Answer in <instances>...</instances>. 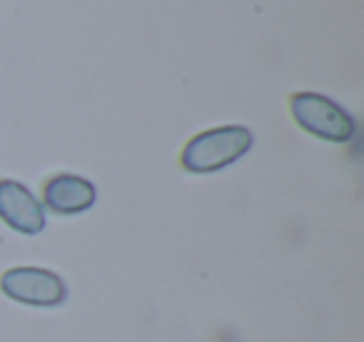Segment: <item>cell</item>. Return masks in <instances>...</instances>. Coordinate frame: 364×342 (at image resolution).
Here are the masks:
<instances>
[{
  "label": "cell",
  "mask_w": 364,
  "mask_h": 342,
  "mask_svg": "<svg viewBox=\"0 0 364 342\" xmlns=\"http://www.w3.org/2000/svg\"><path fill=\"white\" fill-rule=\"evenodd\" d=\"M289 108L299 128L329 142H347L354 135V120L344 108L319 93H294Z\"/></svg>",
  "instance_id": "2"
},
{
  "label": "cell",
  "mask_w": 364,
  "mask_h": 342,
  "mask_svg": "<svg viewBox=\"0 0 364 342\" xmlns=\"http://www.w3.org/2000/svg\"><path fill=\"white\" fill-rule=\"evenodd\" d=\"M252 145V133L242 125H225L195 135L182 150V167L190 172H215L232 165Z\"/></svg>",
  "instance_id": "1"
},
{
  "label": "cell",
  "mask_w": 364,
  "mask_h": 342,
  "mask_svg": "<svg viewBox=\"0 0 364 342\" xmlns=\"http://www.w3.org/2000/svg\"><path fill=\"white\" fill-rule=\"evenodd\" d=\"M0 290L11 300L33 307H58L68 297L63 277L43 267H13L0 277Z\"/></svg>",
  "instance_id": "3"
},
{
  "label": "cell",
  "mask_w": 364,
  "mask_h": 342,
  "mask_svg": "<svg viewBox=\"0 0 364 342\" xmlns=\"http://www.w3.org/2000/svg\"><path fill=\"white\" fill-rule=\"evenodd\" d=\"M46 207H50L58 215H77L85 212L95 202V185L85 177L77 175H55L43 187Z\"/></svg>",
  "instance_id": "5"
},
{
  "label": "cell",
  "mask_w": 364,
  "mask_h": 342,
  "mask_svg": "<svg viewBox=\"0 0 364 342\" xmlns=\"http://www.w3.org/2000/svg\"><path fill=\"white\" fill-rule=\"evenodd\" d=\"M0 220L23 235H38L46 227V210L23 182L0 180Z\"/></svg>",
  "instance_id": "4"
}]
</instances>
